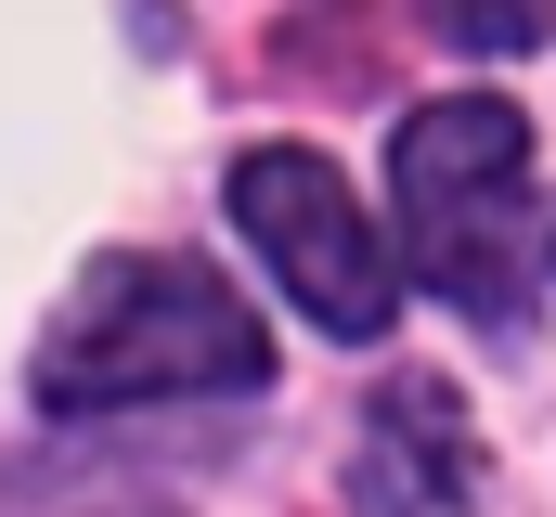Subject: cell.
I'll use <instances>...</instances> for the list:
<instances>
[{
	"label": "cell",
	"instance_id": "6",
	"mask_svg": "<svg viewBox=\"0 0 556 517\" xmlns=\"http://www.w3.org/2000/svg\"><path fill=\"white\" fill-rule=\"evenodd\" d=\"M544 272H556V234H544Z\"/></svg>",
	"mask_w": 556,
	"mask_h": 517
},
{
	"label": "cell",
	"instance_id": "4",
	"mask_svg": "<svg viewBox=\"0 0 556 517\" xmlns=\"http://www.w3.org/2000/svg\"><path fill=\"white\" fill-rule=\"evenodd\" d=\"M466 479H479V453H466L453 388L389 376V388H376V427H363V479H350V505H363V517H427V505H466Z\"/></svg>",
	"mask_w": 556,
	"mask_h": 517
},
{
	"label": "cell",
	"instance_id": "2",
	"mask_svg": "<svg viewBox=\"0 0 556 517\" xmlns=\"http://www.w3.org/2000/svg\"><path fill=\"white\" fill-rule=\"evenodd\" d=\"M402 234H415V272L466 311V324H518L531 311V272H544V234H531V117L492 104V91H453V104H415L402 117Z\"/></svg>",
	"mask_w": 556,
	"mask_h": 517
},
{
	"label": "cell",
	"instance_id": "3",
	"mask_svg": "<svg viewBox=\"0 0 556 517\" xmlns=\"http://www.w3.org/2000/svg\"><path fill=\"white\" fill-rule=\"evenodd\" d=\"M233 220H247V247L285 272V298H298L324 337H389L402 258L363 220L350 168H324L311 142H260V155H233Z\"/></svg>",
	"mask_w": 556,
	"mask_h": 517
},
{
	"label": "cell",
	"instance_id": "5",
	"mask_svg": "<svg viewBox=\"0 0 556 517\" xmlns=\"http://www.w3.org/2000/svg\"><path fill=\"white\" fill-rule=\"evenodd\" d=\"M427 13H440L453 52H531V39L556 26V0H427Z\"/></svg>",
	"mask_w": 556,
	"mask_h": 517
},
{
	"label": "cell",
	"instance_id": "1",
	"mask_svg": "<svg viewBox=\"0 0 556 517\" xmlns=\"http://www.w3.org/2000/svg\"><path fill=\"white\" fill-rule=\"evenodd\" d=\"M273 337L207 258H104L65 337L39 350V414H117V401H181V388H260Z\"/></svg>",
	"mask_w": 556,
	"mask_h": 517
}]
</instances>
